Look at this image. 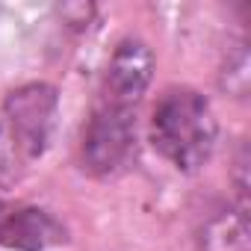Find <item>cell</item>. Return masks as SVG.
Returning <instances> with one entry per match:
<instances>
[{"mask_svg":"<svg viewBox=\"0 0 251 251\" xmlns=\"http://www.w3.org/2000/svg\"><path fill=\"white\" fill-rule=\"evenodd\" d=\"M151 145L177 172H198L216 151L219 121L210 100L189 89L172 86L160 95L151 112Z\"/></svg>","mask_w":251,"mask_h":251,"instance_id":"obj_1","label":"cell"},{"mask_svg":"<svg viewBox=\"0 0 251 251\" xmlns=\"http://www.w3.org/2000/svg\"><path fill=\"white\" fill-rule=\"evenodd\" d=\"M83 166L95 177H115L136 157V109L98 100L80 139Z\"/></svg>","mask_w":251,"mask_h":251,"instance_id":"obj_2","label":"cell"},{"mask_svg":"<svg viewBox=\"0 0 251 251\" xmlns=\"http://www.w3.org/2000/svg\"><path fill=\"white\" fill-rule=\"evenodd\" d=\"M59 121V92L50 83H24L3 100V124L21 160L48 154Z\"/></svg>","mask_w":251,"mask_h":251,"instance_id":"obj_3","label":"cell"},{"mask_svg":"<svg viewBox=\"0 0 251 251\" xmlns=\"http://www.w3.org/2000/svg\"><path fill=\"white\" fill-rule=\"evenodd\" d=\"M154 68H157V59L148 42H142L139 36L121 39L103 68L100 100L112 106L136 109V103L142 100V95L154 80Z\"/></svg>","mask_w":251,"mask_h":251,"instance_id":"obj_4","label":"cell"},{"mask_svg":"<svg viewBox=\"0 0 251 251\" xmlns=\"http://www.w3.org/2000/svg\"><path fill=\"white\" fill-rule=\"evenodd\" d=\"M68 242V227L39 204L0 198V245L9 251H50Z\"/></svg>","mask_w":251,"mask_h":251,"instance_id":"obj_5","label":"cell"},{"mask_svg":"<svg viewBox=\"0 0 251 251\" xmlns=\"http://www.w3.org/2000/svg\"><path fill=\"white\" fill-rule=\"evenodd\" d=\"M201 251H248V216L245 204L236 210H219L201 227Z\"/></svg>","mask_w":251,"mask_h":251,"instance_id":"obj_6","label":"cell"},{"mask_svg":"<svg viewBox=\"0 0 251 251\" xmlns=\"http://www.w3.org/2000/svg\"><path fill=\"white\" fill-rule=\"evenodd\" d=\"M18 151L9 139V130H6V124L3 118H0V189L9 186L15 177H18Z\"/></svg>","mask_w":251,"mask_h":251,"instance_id":"obj_7","label":"cell"}]
</instances>
